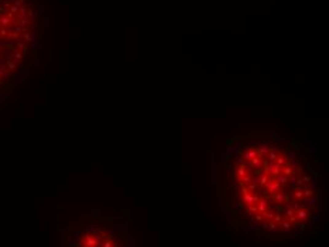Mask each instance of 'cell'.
I'll return each instance as SVG.
<instances>
[{"label":"cell","instance_id":"2","mask_svg":"<svg viewBox=\"0 0 329 247\" xmlns=\"http://www.w3.org/2000/svg\"><path fill=\"white\" fill-rule=\"evenodd\" d=\"M41 16L36 0H0V104L19 91L38 54Z\"/></svg>","mask_w":329,"mask_h":247},{"label":"cell","instance_id":"1","mask_svg":"<svg viewBox=\"0 0 329 247\" xmlns=\"http://www.w3.org/2000/svg\"><path fill=\"white\" fill-rule=\"evenodd\" d=\"M210 210L236 237L284 241L314 236L325 214L315 146L274 124L241 125L211 152Z\"/></svg>","mask_w":329,"mask_h":247},{"label":"cell","instance_id":"3","mask_svg":"<svg viewBox=\"0 0 329 247\" xmlns=\"http://www.w3.org/2000/svg\"><path fill=\"white\" fill-rule=\"evenodd\" d=\"M57 237L58 247H146L129 210L104 205L64 210Z\"/></svg>","mask_w":329,"mask_h":247}]
</instances>
